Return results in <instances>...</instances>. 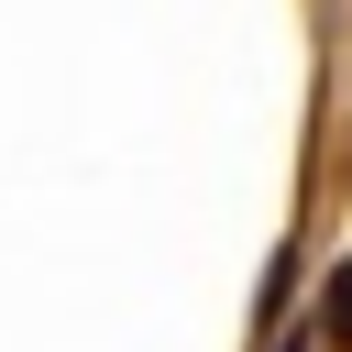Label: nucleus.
<instances>
[{
    "label": "nucleus",
    "mask_w": 352,
    "mask_h": 352,
    "mask_svg": "<svg viewBox=\"0 0 352 352\" xmlns=\"http://www.w3.org/2000/svg\"><path fill=\"white\" fill-rule=\"evenodd\" d=\"M319 341L330 352H352V253L330 264V286H319Z\"/></svg>",
    "instance_id": "1"
}]
</instances>
